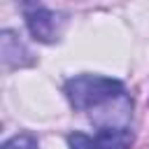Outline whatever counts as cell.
<instances>
[{
  "mask_svg": "<svg viewBox=\"0 0 149 149\" xmlns=\"http://www.w3.org/2000/svg\"><path fill=\"white\" fill-rule=\"evenodd\" d=\"M65 95L70 105L79 112H91L107 107V105H130V98L126 95V88L119 79L100 77V74H77L65 81Z\"/></svg>",
  "mask_w": 149,
  "mask_h": 149,
  "instance_id": "cell-1",
  "label": "cell"
},
{
  "mask_svg": "<svg viewBox=\"0 0 149 149\" xmlns=\"http://www.w3.org/2000/svg\"><path fill=\"white\" fill-rule=\"evenodd\" d=\"M70 149H130L133 135L128 128H100L93 137L86 133L68 135Z\"/></svg>",
  "mask_w": 149,
  "mask_h": 149,
  "instance_id": "cell-2",
  "label": "cell"
},
{
  "mask_svg": "<svg viewBox=\"0 0 149 149\" xmlns=\"http://www.w3.org/2000/svg\"><path fill=\"white\" fill-rule=\"evenodd\" d=\"M26 23H28V30L35 40L49 44V42L58 40L63 19L58 14H54L51 9H47V7L30 5V7H26Z\"/></svg>",
  "mask_w": 149,
  "mask_h": 149,
  "instance_id": "cell-3",
  "label": "cell"
},
{
  "mask_svg": "<svg viewBox=\"0 0 149 149\" xmlns=\"http://www.w3.org/2000/svg\"><path fill=\"white\" fill-rule=\"evenodd\" d=\"M0 51H2L5 65H23L21 56H28V51L23 49L19 37H14V33H9V30H5L0 37Z\"/></svg>",
  "mask_w": 149,
  "mask_h": 149,
  "instance_id": "cell-4",
  "label": "cell"
},
{
  "mask_svg": "<svg viewBox=\"0 0 149 149\" xmlns=\"http://www.w3.org/2000/svg\"><path fill=\"white\" fill-rule=\"evenodd\" d=\"M2 149H37V140L30 135V133H19L14 137H9Z\"/></svg>",
  "mask_w": 149,
  "mask_h": 149,
  "instance_id": "cell-5",
  "label": "cell"
}]
</instances>
